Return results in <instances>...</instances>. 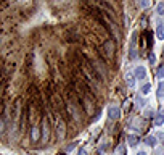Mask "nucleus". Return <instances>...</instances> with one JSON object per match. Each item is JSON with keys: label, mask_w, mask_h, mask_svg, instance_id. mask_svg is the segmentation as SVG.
Returning a JSON list of instances; mask_svg holds the SVG:
<instances>
[{"label": "nucleus", "mask_w": 164, "mask_h": 155, "mask_svg": "<svg viewBox=\"0 0 164 155\" xmlns=\"http://www.w3.org/2000/svg\"><path fill=\"white\" fill-rule=\"evenodd\" d=\"M150 92V84H145L143 86V94H148Z\"/></svg>", "instance_id": "obj_12"}, {"label": "nucleus", "mask_w": 164, "mask_h": 155, "mask_svg": "<svg viewBox=\"0 0 164 155\" xmlns=\"http://www.w3.org/2000/svg\"><path fill=\"white\" fill-rule=\"evenodd\" d=\"M31 140L32 142H37L39 140V126H34L31 129Z\"/></svg>", "instance_id": "obj_5"}, {"label": "nucleus", "mask_w": 164, "mask_h": 155, "mask_svg": "<svg viewBox=\"0 0 164 155\" xmlns=\"http://www.w3.org/2000/svg\"><path fill=\"white\" fill-rule=\"evenodd\" d=\"M162 123H164V113H159V115H158V118L154 120V124H158V126H159V124H162Z\"/></svg>", "instance_id": "obj_7"}, {"label": "nucleus", "mask_w": 164, "mask_h": 155, "mask_svg": "<svg viewBox=\"0 0 164 155\" xmlns=\"http://www.w3.org/2000/svg\"><path fill=\"white\" fill-rule=\"evenodd\" d=\"M159 97H164V86L159 87Z\"/></svg>", "instance_id": "obj_13"}, {"label": "nucleus", "mask_w": 164, "mask_h": 155, "mask_svg": "<svg viewBox=\"0 0 164 155\" xmlns=\"http://www.w3.org/2000/svg\"><path fill=\"white\" fill-rule=\"evenodd\" d=\"M108 115H110L111 120H118L119 115H121V110L116 105H113V107H110V110H108Z\"/></svg>", "instance_id": "obj_4"}, {"label": "nucleus", "mask_w": 164, "mask_h": 155, "mask_svg": "<svg viewBox=\"0 0 164 155\" xmlns=\"http://www.w3.org/2000/svg\"><path fill=\"white\" fill-rule=\"evenodd\" d=\"M36 102H32V103H29V107H27V115H29V123H32L34 124L36 123V120H37V107L34 105Z\"/></svg>", "instance_id": "obj_1"}, {"label": "nucleus", "mask_w": 164, "mask_h": 155, "mask_svg": "<svg viewBox=\"0 0 164 155\" xmlns=\"http://www.w3.org/2000/svg\"><path fill=\"white\" fill-rule=\"evenodd\" d=\"M137 136H129V144L130 145H132V147H134V145H137Z\"/></svg>", "instance_id": "obj_8"}, {"label": "nucleus", "mask_w": 164, "mask_h": 155, "mask_svg": "<svg viewBox=\"0 0 164 155\" xmlns=\"http://www.w3.org/2000/svg\"><path fill=\"white\" fill-rule=\"evenodd\" d=\"M74 147H76V144H71V145H68V147H66V152H69V150H73Z\"/></svg>", "instance_id": "obj_14"}, {"label": "nucleus", "mask_w": 164, "mask_h": 155, "mask_svg": "<svg viewBox=\"0 0 164 155\" xmlns=\"http://www.w3.org/2000/svg\"><path fill=\"white\" fill-rule=\"evenodd\" d=\"M147 144L148 145H154V144H156V137H148L147 139Z\"/></svg>", "instance_id": "obj_11"}, {"label": "nucleus", "mask_w": 164, "mask_h": 155, "mask_svg": "<svg viewBox=\"0 0 164 155\" xmlns=\"http://www.w3.org/2000/svg\"><path fill=\"white\" fill-rule=\"evenodd\" d=\"M135 74H137V78H140V79H143L145 76H147V71H145V68H142V66H138L137 69H135Z\"/></svg>", "instance_id": "obj_6"}, {"label": "nucleus", "mask_w": 164, "mask_h": 155, "mask_svg": "<svg viewBox=\"0 0 164 155\" xmlns=\"http://www.w3.org/2000/svg\"><path fill=\"white\" fill-rule=\"evenodd\" d=\"M137 155H147V153H145V152H143V150H140V152H138Z\"/></svg>", "instance_id": "obj_17"}, {"label": "nucleus", "mask_w": 164, "mask_h": 155, "mask_svg": "<svg viewBox=\"0 0 164 155\" xmlns=\"http://www.w3.org/2000/svg\"><path fill=\"white\" fill-rule=\"evenodd\" d=\"M162 31H164L162 23H159V24H158V37H159V39H162Z\"/></svg>", "instance_id": "obj_9"}, {"label": "nucleus", "mask_w": 164, "mask_h": 155, "mask_svg": "<svg viewBox=\"0 0 164 155\" xmlns=\"http://www.w3.org/2000/svg\"><path fill=\"white\" fill-rule=\"evenodd\" d=\"M57 134H58V140L61 142L64 139V134H66V123L63 120H58V126H57Z\"/></svg>", "instance_id": "obj_2"}, {"label": "nucleus", "mask_w": 164, "mask_h": 155, "mask_svg": "<svg viewBox=\"0 0 164 155\" xmlns=\"http://www.w3.org/2000/svg\"><path fill=\"white\" fill-rule=\"evenodd\" d=\"M79 155H87V150L85 149H81V150H79Z\"/></svg>", "instance_id": "obj_15"}, {"label": "nucleus", "mask_w": 164, "mask_h": 155, "mask_svg": "<svg viewBox=\"0 0 164 155\" xmlns=\"http://www.w3.org/2000/svg\"><path fill=\"white\" fill-rule=\"evenodd\" d=\"M158 76H159V78L164 76V69H159V71H158Z\"/></svg>", "instance_id": "obj_16"}, {"label": "nucleus", "mask_w": 164, "mask_h": 155, "mask_svg": "<svg viewBox=\"0 0 164 155\" xmlns=\"http://www.w3.org/2000/svg\"><path fill=\"white\" fill-rule=\"evenodd\" d=\"M48 137H50V126H48V121L44 120L42 121V142L45 144Z\"/></svg>", "instance_id": "obj_3"}, {"label": "nucleus", "mask_w": 164, "mask_h": 155, "mask_svg": "<svg viewBox=\"0 0 164 155\" xmlns=\"http://www.w3.org/2000/svg\"><path fill=\"white\" fill-rule=\"evenodd\" d=\"M158 13H159V15H164V2H161L158 5Z\"/></svg>", "instance_id": "obj_10"}]
</instances>
